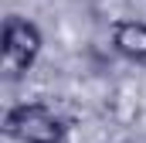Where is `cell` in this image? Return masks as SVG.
<instances>
[{
  "mask_svg": "<svg viewBox=\"0 0 146 143\" xmlns=\"http://www.w3.org/2000/svg\"><path fill=\"white\" fill-rule=\"evenodd\" d=\"M3 133L17 143H65L68 126L58 112H51L41 102H21L7 109Z\"/></svg>",
  "mask_w": 146,
  "mask_h": 143,
  "instance_id": "1",
  "label": "cell"
},
{
  "mask_svg": "<svg viewBox=\"0 0 146 143\" xmlns=\"http://www.w3.org/2000/svg\"><path fill=\"white\" fill-rule=\"evenodd\" d=\"M0 48H3V68L10 75H24L34 68L37 55L44 48V34L27 17H7L3 34H0Z\"/></svg>",
  "mask_w": 146,
  "mask_h": 143,
  "instance_id": "2",
  "label": "cell"
},
{
  "mask_svg": "<svg viewBox=\"0 0 146 143\" xmlns=\"http://www.w3.org/2000/svg\"><path fill=\"white\" fill-rule=\"evenodd\" d=\"M112 48L136 61V65H146V21H112Z\"/></svg>",
  "mask_w": 146,
  "mask_h": 143,
  "instance_id": "3",
  "label": "cell"
}]
</instances>
